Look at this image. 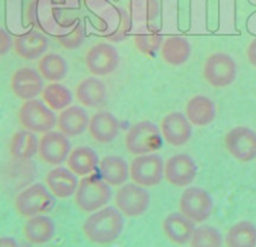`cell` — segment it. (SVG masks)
I'll use <instances>...</instances> for the list:
<instances>
[{"mask_svg": "<svg viewBox=\"0 0 256 247\" xmlns=\"http://www.w3.org/2000/svg\"><path fill=\"white\" fill-rule=\"evenodd\" d=\"M86 238L94 244H110L117 241L124 228L123 214L116 207L106 206L92 212L83 224Z\"/></svg>", "mask_w": 256, "mask_h": 247, "instance_id": "cell-1", "label": "cell"}, {"mask_svg": "<svg viewBox=\"0 0 256 247\" xmlns=\"http://www.w3.org/2000/svg\"><path fill=\"white\" fill-rule=\"evenodd\" d=\"M112 200V188L102 177H83L74 194V204L86 214H92L108 204Z\"/></svg>", "mask_w": 256, "mask_h": 247, "instance_id": "cell-2", "label": "cell"}, {"mask_svg": "<svg viewBox=\"0 0 256 247\" xmlns=\"http://www.w3.org/2000/svg\"><path fill=\"white\" fill-rule=\"evenodd\" d=\"M53 197L46 186L42 184H34L22 190L16 194L14 200V207L20 216L29 218L50 211L54 206Z\"/></svg>", "mask_w": 256, "mask_h": 247, "instance_id": "cell-3", "label": "cell"}, {"mask_svg": "<svg viewBox=\"0 0 256 247\" xmlns=\"http://www.w3.org/2000/svg\"><path fill=\"white\" fill-rule=\"evenodd\" d=\"M202 74L211 87L224 90L235 82L238 76V66L230 54L218 52L206 58Z\"/></svg>", "mask_w": 256, "mask_h": 247, "instance_id": "cell-4", "label": "cell"}, {"mask_svg": "<svg viewBox=\"0 0 256 247\" xmlns=\"http://www.w3.org/2000/svg\"><path fill=\"white\" fill-rule=\"evenodd\" d=\"M22 127L33 133H46L56 127V116L46 103L38 100H26L18 110Z\"/></svg>", "mask_w": 256, "mask_h": 247, "instance_id": "cell-5", "label": "cell"}, {"mask_svg": "<svg viewBox=\"0 0 256 247\" xmlns=\"http://www.w3.org/2000/svg\"><path fill=\"white\" fill-rule=\"evenodd\" d=\"M164 162L157 153L136 156L130 164V178L138 186L152 188L164 178Z\"/></svg>", "mask_w": 256, "mask_h": 247, "instance_id": "cell-6", "label": "cell"}, {"mask_svg": "<svg viewBox=\"0 0 256 247\" xmlns=\"http://www.w3.org/2000/svg\"><path fill=\"white\" fill-rule=\"evenodd\" d=\"M116 208L126 217L134 218L148 211L151 206V194L144 187L134 182L124 184L118 188L114 196Z\"/></svg>", "mask_w": 256, "mask_h": 247, "instance_id": "cell-7", "label": "cell"}, {"mask_svg": "<svg viewBox=\"0 0 256 247\" xmlns=\"http://www.w3.org/2000/svg\"><path fill=\"white\" fill-rule=\"evenodd\" d=\"M160 128L150 120H141L132 126L124 136V147L134 156L154 153L160 146Z\"/></svg>", "mask_w": 256, "mask_h": 247, "instance_id": "cell-8", "label": "cell"}, {"mask_svg": "<svg viewBox=\"0 0 256 247\" xmlns=\"http://www.w3.org/2000/svg\"><path fill=\"white\" fill-rule=\"evenodd\" d=\"M178 208L184 216L194 224L208 221L214 211V201L210 194L201 187H190L182 192Z\"/></svg>", "mask_w": 256, "mask_h": 247, "instance_id": "cell-9", "label": "cell"}, {"mask_svg": "<svg viewBox=\"0 0 256 247\" xmlns=\"http://www.w3.org/2000/svg\"><path fill=\"white\" fill-rule=\"evenodd\" d=\"M225 148L238 162L256 160V132L245 126L231 128L225 136Z\"/></svg>", "mask_w": 256, "mask_h": 247, "instance_id": "cell-10", "label": "cell"}, {"mask_svg": "<svg viewBox=\"0 0 256 247\" xmlns=\"http://www.w3.org/2000/svg\"><path fill=\"white\" fill-rule=\"evenodd\" d=\"M120 58L117 48L110 43H97L86 53V66L94 76H106L117 70Z\"/></svg>", "mask_w": 256, "mask_h": 247, "instance_id": "cell-11", "label": "cell"}, {"mask_svg": "<svg viewBox=\"0 0 256 247\" xmlns=\"http://www.w3.org/2000/svg\"><path fill=\"white\" fill-rule=\"evenodd\" d=\"M164 180L177 188L191 186L198 176V164L191 156L177 153L164 162Z\"/></svg>", "mask_w": 256, "mask_h": 247, "instance_id": "cell-12", "label": "cell"}, {"mask_svg": "<svg viewBox=\"0 0 256 247\" xmlns=\"http://www.w3.org/2000/svg\"><path fill=\"white\" fill-rule=\"evenodd\" d=\"M70 138L59 130H49L39 138L38 154L39 158L46 164L59 166L66 162L70 156Z\"/></svg>", "mask_w": 256, "mask_h": 247, "instance_id": "cell-13", "label": "cell"}, {"mask_svg": "<svg viewBox=\"0 0 256 247\" xmlns=\"http://www.w3.org/2000/svg\"><path fill=\"white\" fill-rule=\"evenodd\" d=\"M10 88L14 96L24 102L36 100L43 92V78L36 69L30 66H22L12 76Z\"/></svg>", "mask_w": 256, "mask_h": 247, "instance_id": "cell-14", "label": "cell"}, {"mask_svg": "<svg viewBox=\"0 0 256 247\" xmlns=\"http://www.w3.org/2000/svg\"><path fill=\"white\" fill-rule=\"evenodd\" d=\"M160 132L167 144L181 147L191 140L192 124L188 122L184 113L171 112L162 118Z\"/></svg>", "mask_w": 256, "mask_h": 247, "instance_id": "cell-15", "label": "cell"}, {"mask_svg": "<svg viewBox=\"0 0 256 247\" xmlns=\"http://www.w3.org/2000/svg\"><path fill=\"white\" fill-rule=\"evenodd\" d=\"M88 132L94 142L108 144L120 136V123L117 117L108 110H100L90 117Z\"/></svg>", "mask_w": 256, "mask_h": 247, "instance_id": "cell-16", "label": "cell"}, {"mask_svg": "<svg viewBox=\"0 0 256 247\" xmlns=\"http://www.w3.org/2000/svg\"><path fill=\"white\" fill-rule=\"evenodd\" d=\"M90 120V117L84 108L80 106H70L60 110V114L56 117V127L59 132L68 138H74L88 130Z\"/></svg>", "mask_w": 256, "mask_h": 247, "instance_id": "cell-17", "label": "cell"}, {"mask_svg": "<svg viewBox=\"0 0 256 247\" xmlns=\"http://www.w3.org/2000/svg\"><path fill=\"white\" fill-rule=\"evenodd\" d=\"M184 116L195 127H206L216 118V106L210 97L198 94L190 98L184 106Z\"/></svg>", "mask_w": 256, "mask_h": 247, "instance_id": "cell-18", "label": "cell"}, {"mask_svg": "<svg viewBox=\"0 0 256 247\" xmlns=\"http://www.w3.org/2000/svg\"><path fill=\"white\" fill-rule=\"evenodd\" d=\"M48 46V38L38 30L24 33L13 40L14 52L24 60H36L42 58L46 54Z\"/></svg>", "mask_w": 256, "mask_h": 247, "instance_id": "cell-19", "label": "cell"}, {"mask_svg": "<svg viewBox=\"0 0 256 247\" xmlns=\"http://www.w3.org/2000/svg\"><path fill=\"white\" fill-rule=\"evenodd\" d=\"M78 178L72 171L64 167H56L46 176V186L54 197L66 200L74 196L78 187Z\"/></svg>", "mask_w": 256, "mask_h": 247, "instance_id": "cell-20", "label": "cell"}, {"mask_svg": "<svg viewBox=\"0 0 256 247\" xmlns=\"http://www.w3.org/2000/svg\"><path fill=\"white\" fill-rule=\"evenodd\" d=\"M76 98L87 108H100L107 103L108 92L106 84L97 76L84 78L76 87Z\"/></svg>", "mask_w": 256, "mask_h": 247, "instance_id": "cell-21", "label": "cell"}, {"mask_svg": "<svg viewBox=\"0 0 256 247\" xmlns=\"http://www.w3.org/2000/svg\"><path fill=\"white\" fill-rule=\"evenodd\" d=\"M162 230L168 241L178 246H184L190 244V240L195 230V224L184 216L181 212H172L164 217L162 222Z\"/></svg>", "mask_w": 256, "mask_h": 247, "instance_id": "cell-22", "label": "cell"}, {"mask_svg": "<svg viewBox=\"0 0 256 247\" xmlns=\"http://www.w3.org/2000/svg\"><path fill=\"white\" fill-rule=\"evenodd\" d=\"M67 166L70 171L77 177H86L92 174L100 164V157L93 148L88 146H80L70 150L67 158Z\"/></svg>", "mask_w": 256, "mask_h": 247, "instance_id": "cell-23", "label": "cell"}, {"mask_svg": "<svg viewBox=\"0 0 256 247\" xmlns=\"http://www.w3.org/2000/svg\"><path fill=\"white\" fill-rule=\"evenodd\" d=\"M23 234L30 244H44L50 241L56 234V224L46 214L29 217L23 226Z\"/></svg>", "mask_w": 256, "mask_h": 247, "instance_id": "cell-24", "label": "cell"}, {"mask_svg": "<svg viewBox=\"0 0 256 247\" xmlns=\"http://www.w3.org/2000/svg\"><path fill=\"white\" fill-rule=\"evenodd\" d=\"M100 172L110 187H120L130 178V164L120 156H106L100 160Z\"/></svg>", "mask_w": 256, "mask_h": 247, "instance_id": "cell-25", "label": "cell"}, {"mask_svg": "<svg viewBox=\"0 0 256 247\" xmlns=\"http://www.w3.org/2000/svg\"><path fill=\"white\" fill-rule=\"evenodd\" d=\"M160 53L164 63L171 66H180L188 60L192 48L190 42L184 36H170L164 40Z\"/></svg>", "mask_w": 256, "mask_h": 247, "instance_id": "cell-26", "label": "cell"}, {"mask_svg": "<svg viewBox=\"0 0 256 247\" xmlns=\"http://www.w3.org/2000/svg\"><path fill=\"white\" fill-rule=\"evenodd\" d=\"M38 144L39 140L36 133L22 130L14 133L12 137L10 143H9V152L14 160L26 162L38 153Z\"/></svg>", "mask_w": 256, "mask_h": 247, "instance_id": "cell-27", "label": "cell"}, {"mask_svg": "<svg viewBox=\"0 0 256 247\" xmlns=\"http://www.w3.org/2000/svg\"><path fill=\"white\" fill-rule=\"evenodd\" d=\"M226 247H256V226L250 221H238L228 228Z\"/></svg>", "mask_w": 256, "mask_h": 247, "instance_id": "cell-28", "label": "cell"}, {"mask_svg": "<svg viewBox=\"0 0 256 247\" xmlns=\"http://www.w3.org/2000/svg\"><path fill=\"white\" fill-rule=\"evenodd\" d=\"M38 72L42 78L48 82H60L68 74V63L56 53L44 54L38 62Z\"/></svg>", "mask_w": 256, "mask_h": 247, "instance_id": "cell-29", "label": "cell"}, {"mask_svg": "<svg viewBox=\"0 0 256 247\" xmlns=\"http://www.w3.org/2000/svg\"><path fill=\"white\" fill-rule=\"evenodd\" d=\"M43 102L52 110H63L72 104V92L59 82H53L43 88L42 92Z\"/></svg>", "mask_w": 256, "mask_h": 247, "instance_id": "cell-30", "label": "cell"}, {"mask_svg": "<svg viewBox=\"0 0 256 247\" xmlns=\"http://www.w3.org/2000/svg\"><path fill=\"white\" fill-rule=\"evenodd\" d=\"M222 244L224 237L221 232L208 224L195 227L190 240V247H222Z\"/></svg>", "mask_w": 256, "mask_h": 247, "instance_id": "cell-31", "label": "cell"}, {"mask_svg": "<svg viewBox=\"0 0 256 247\" xmlns=\"http://www.w3.org/2000/svg\"><path fill=\"white\" fill-rule=\"evenodd\" d=\"M160 6L157 0H131V16L137 22H148L158 16Z\"/></svg>", "mask_w": 256, "mask_h": 247, "instance_id": "cell-32", "label": "cell"}, {"mask_svg": "<svg viewBox=\"0 0 256 247\" xmlns=\"http://www.w3.org/2000/svg\"><path fill=\"white\" fill-rule=\"evenodd\" d=\"M134 43L140 53L144 54V56H154L161 49L164 38L157 33L146 32V33L137 34L134 38Z\"/></svg>", "mask_w": 256, "mask_h": 247, "instance_id": "cell-33", "label": "cell"}, {"mask_svg": "<svg viewBox=\"0 0 256 247\" xmlns=\"http://www.w3.org/2000/svg\"><path fill=\"white\" fill-rule=\"evenodd\" d=\"M56 39L63 48L70 49V50L77 49L84 42V28L82 24L77 23L73 26L72 30L68 32L67 34H62Z\"/></svg>", "mask_w": 256, "mask_h": 247, "instance_id": "cell-34", "label": "cell"}, {"mask_svg": "<svg viewBox=\"0 0 256 247\" xmlns=\"http://www.w3.org/2000/svg\"><path fill=\"white\" fill-rule=\"evenodd\" d=\"M13 48V39L6 30L0 29V56H6Z\"/></svg>", "mask_w": 256, "mask_h": 247, "instance_id": "cell-35", "label": "cell"}, {"mask_svg": "<svg viewBox=\"0 0 256 247\" xmlns=\"http://www.w3.org/2000/svg\"><path fill=\"white\" fill-rule=\"evenodd\" d=\"M246 56L251 66L256 68V38L252 39L246 48Z\"/></svg>", "mask_w": 256, "mask_h": 247, "instance_id": "cell-36", "label": "cell"}, {"mask_svg": "<svg viewBox=\"0 0 256 247\" xmlns=\"http://www.w3.org/2000/svg\"><path fill=\"white\" fill-rule=\"evenodd\" d=\"M0 247H20L16 238L9 236L0 237Z\"/></svg>", "mask_w": 256, "mask_h": 247, "instance_id": "cell-37", "label": "cell"}]
</instances>
